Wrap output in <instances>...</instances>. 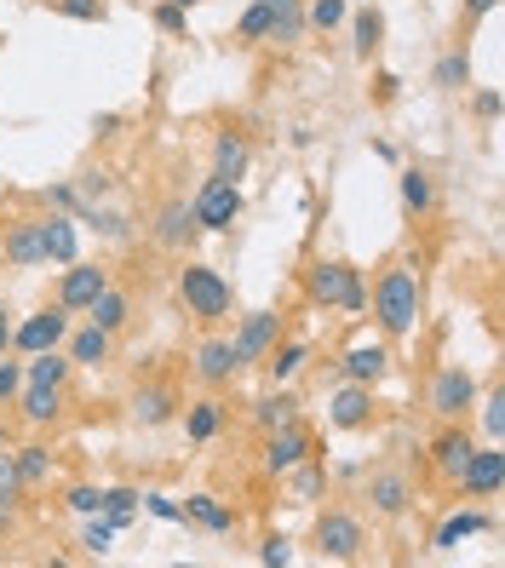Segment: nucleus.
<instances>
[{"mask_svg":"<svg viewBox=\"0 0 505 568\" xmlns=\"http://www.w3.org/2000/svg\"><path fill=\"white\" fill-rule=\"evenodd\" d=\"M12 459H18V483H23V494L52 483V448H47V443H23V448H12Z\"/></svg>","mask_w":505,"mask_h":568,"instance_id":"nucleus-29","label":"nucleus"},{"mask_svg":"<svg viewBox=\"0 0 505 568\" xmlns=\"http://www.w3.org/2000/svg\"><path fill=\"white\" fill-rule=\"evenodd\" d=\"M190 213H195L201 230H213V236H230L235 219L248 213V195H242V184H235V179L208 173V179H201V190L190 195Z\"/></svg>","mask_w":505,"mask_h":568,"instance_id":"nucleus-4","label":"nucleus"},{"mask_svg":"<svg viewBox=\"0 0 505 568\" xmlns=\"http://www.w3.org/2000/svg\"><path fill=\"white\" fill-rule=\"evenodd\" d=\"M287 477H293V499H299V506H311V499L322 494V483H327V471L316 465V454H311V459H299Z\"/></svg>","mask_w":505,"mask_h":568,"instance_id":"nucleus-39","label":"nucleus"},{"mask_svg":"<svg viewBox=\"0 0 505 568\" xmlns=\"http://www.w3.org/2000/svg\"><path fill=\"white\" fill-rule=\"evenodd\" d=\"M367 305H374V322L385 339H408L425 316V282L414 276V264H385L374 293H367Z\"/></svg>","mask_w":505,"mask_h":568,"instance_id":"nucleus-1","label":"nucleus"},{"mask_svg":"<svg viewBox=\"0 0 505 568\" xmlns=\"http://www.w3.org/2000/svg\"><path fill=\"white\" fill-rule=\"evenodd\" d=\"M63 506H70L75 517H92V511H98V488H92V483H75L70 494H63Z\"/></svg>","mask_w":505,"mask_h":568,"instance_id":"nucleus-50","label":"nucleus"},{"mask_svg":"<svg viewBox=\"0 0 505 568\" xmlns=\"http://www.w3.org/2000/svg\"><path fill=\"white\" fill-rule=\"evenodd\" d=\"M499 483H505V454H499V443L471 448V454H465V465L454 471L459 499H494V494H499Z\"/></svg>","mask_w":505,"mask_h":568,"instance_id":"nucleus-7","label":"nucleus"},{"mask_svg":"<svg viewBox=\"0 0 505 568\" xmlns=\"http://www.w3.org/2000/svg\"><path fill=\"white\" fill-rule=\"evenodd\" d=\"M396 92H402V81L396 75H380L374 81V104H396Z\"/></svg>","mask_w":505,"mask_h":568,"instance_id":"nucleus-55","label":"nucleus"},{"mask_svg":"<svg viewBox=\"0 0 505 568\" xmlns=\"http://www.w3.org/2000/svg\"><path fill=\"white\" fill-rule=\"evenodd\" d=\"M305 298L316 311H345V316H362L367 311V282L351 258H316L305 271Z\"/></svg>","mask_w":505,"mask_h":568,"instance_id":"nucleus-2","label":"nucleus"},{"mask_svg":"<svg viewBox=\"0 0 505 568\" xmlns=\"http://www.w3.org/2000/svg\"><path fill=\"white\" fill-rule=\"evenodd\" d=\"M150 236H155V247H166V253H184V247L201 236V224H195V213H190L184 195H166V202L155 207Z\"/></svg>","mask_w":505,"mask_h":568,"instance_id":"nucleus-10","label":"nucleus"},{"mask_svg":"<svg viewBox=\"0 0 505 568\" xmlns=\"http://www.w3.org/2000/svg\"><path fill=\"white\" fill-rule=\"evenodd\" d=\"M92 132H98V139H115V132H121V115L110 110V115H92Z\"/></svg>","mask_w":505,"mask_h":568,"instance_id":"nucleus-56","label":"nucleus"},{"mask_svg":"<svg viewBox=\"0 0 505 568\" xmlns=\"http://www.w3.org/2000/svg\"><path fill=\"white\" fill-rule=\"evenodd\" d=\"M0 448H12V425L7 419H0Z\"/></svg>","mask_w":505,"mask_h":568,"instance_id":"nucleus-58","label":"nucleus"},{"mask_svg":"<svg viewBox=\"0 0 505 568\" xmlns=\"http://www.w3.org/2000/svg\"><path fill=\"white\" fill-rule=\"evenodd\" d=\"M248 419H253L259 430H282V425H299V396H293L287 385H276L271 396H259V403L248 408Z\"/></svg>","mask_w":505,"mask_h":568,"instance_id":"nucleus-25","label":"nucleus"},{"mask_svg":"<svg viewBox=\"0 0 505 568\" xmlns=\"http://www.w3.org/2000/svg\"><path fill=\"white\" fill-rule=\"evenodd\" d=\"M327 425L333 430H367V425H374V385L345 379L340 390L327 396Z\"/></svg>","mask_w":505,"mask_h":568,"instance_id":"nucleus-12","label":"nucleus"},{"mask_svg":"<svg viewBox=\"0 0 505 568\" xmlns=\"http://www.w3.org/2000/svg\"><path fill=\"white\" fill-rule=\"evenodd\" d=\"M488 528H494V511H483V506H465V511H454V517L436 523L431 546H436V551H459L465 540H477V534H488Z\"/></svg>","mask_w":505,"mask_h":568,"instance_id":"nucleus-18","label":"nucleus"},{"mask_svg":"<svg viewBox=\"0 0 505 568\" xmlns=\"http://www.w3.org/2000/svg\"><path fill=\"white\" fill-rule=\"evenodd\" d=\"M391 374V351L385 345H351L340 356V379H356V385H380Z\"/></svg>","mask_w":505,"mask_h":568,"instance_id":"nucleus-21","label":"nucleus"},{"mask_svg":"<svg viewBox=\"0 0 505 568\" xmlns=\"http://www.w3.org/2000/svg\"><path fill=\"white\" fill-rule=\"evenodd\" d=\"M110 351H115V333H104V327H75L70 333V351H63V356H70L75 367H104L110 362Z\"/></svg>","mask_w":505,"mask_h":568,"instance_id":"nucleus-27","label":"nucleus"},{"mask_svg":"<svg viewBox=\"0 0 505 568\" xmlns=\"http://www.w3.org/2000/svg\"><path fill=\"white\" fill-rule=\"evenodd\" d=\"M18 517H23V494H0V540L18 534Z\"/></svg>","mask_w":505,"mask_h":568,"instance_id":"nucleus-49","label":"nucleus"},{"mask_svg":"<svg viewBox=\"0 0 505 568\" xmlns=\"http://www.w3.org/2000/svg\"><path fill=\"white\" fill-rule=\"evenodd\" d=\"M499 7V0H465V7H459V29H471V23H483L488 12Z\"/></svg>","mask_w":505,"mask_h":568,"instance_id":"nucleus-54","label":"nucleus"},{"mask_svg":"<svg viewBox=\"0 0 505 568\" xmlns=\"http://www.w3.org/2000/svg\"><path fill=\"white\" fill-rule=\"evenodd\" d=\"M139 506L155 523H184V499H173V494H139Z\"/></svg>","mask_w":505,"mask_h":568,"instance_id":"nucleus-46","label":"nucleus"},{"mask_svg":"<svg viewBox=\"0 0 505 568\" xmlns=\"http://www.w3.org/2000/svg\"><path fill=\"white\" fill-rule=\"evenodd\" d=\"M316 443H311V430L305 425H282V430H264V471L271 477H287L299 459H311Z\"/></svg>","mask_w":505,"mask_h":568,"instance_id":"nucleus-13","label":"nucleus"},{"mask_svg":"<svg viewBox=\"0 0 505 568\" xmlns=\"http://www.w3.org/2000/svg\"><path fill=\"white\" fill-rule=\"evenodd\" d=\"M18 414H23V425H58L63 419V385H29L23 379Z\"/></svg>","mask_w":505,"mask_h":568,"instance_id":"nucleus-24","label":"nucleus"},{"mask_svg":"<svg viewBox=\"0 0 505 568\" xmlns=\"http://www.w3.org/2000/svg\"><path fill=\"white\" fill-rule=\"evenodd\" d=\"M12 351V311H7V298H0V356Z\"/></svg>","mask_w":505,"mask_h":568,"instance_id":"nucleus-57","label":"nucleus"},{"mask_svg":"<svg viewBox=\"0 0 505 568\" xmlns=\"http://www.w3.org/2000/svg\"><path fill=\"white\" fill-rule=\"evenodd\" d=\"M104 7H110V0H104Z\"/></svg>","mask_w":505,"mask_h":568,"instance_id":"nucleus-61","label":"nucleus"},{"mask_svg":"<svg viewBox=\"0 0 505 568\" xmlns=\"http://www.w3.org/2000/svg\"><path fill=\"white\" fill-rule=\"evenodd\" d=\"M0 258H7L12 271H36V264H47L41 219H12V224H7V236H0Z\"/></svg>","mask_w":505,"mask_h":568,"instance_id":"nucleus-16","label":"nucleus"},{"mask_svg":"<svg viewBox=\"0 0 505 568\" xmlns=\"http://www.w3.org/2000/svg\"><path fill=\"white\" fill-rule=\"evenodd\" d=\"M259 562L264 568H287L293 562V540H287V534H264V540H259Z\"/></svg>","mask_w":505,"mask_h":568,"instance_id":"nucleus-47","label":"nucleus"},{"mask_svg":"<svg viewBox=\"0 0 505 568\" xmlns=\"http://www.w3.org/2000/svg\"><path fill=\"white\" fill-rule=\"evenodd\" d=\"M23 390V362H0V403H12Z\"/></svg>","mask_w":505,"mask_h":568,"instance_id":"nucleus-52","label":"nucleus"},{"mask_svg":"<svg viewBox=\"0 0 505 568\" xmlns=\"http://www.w3.org/2000/svg\"><path fill=\"white\" fill-rule=\"evenodd\" d=\"M436 92H465L471 87V58H465V47H454V52H443L436 58Z\"/></svg>","mask_w":505,"mask_h":568,"instance_id":"nucleus-36","label":"nucleus"},{"mask_svg":"<svg viewBox=\"0 0 505 568\" xmlns=\"http://www.w3.org/2000/svg\"><path fill=\"white\" fill-rule=\"evenodd\" d=\"M63 339H70V311H63V305H41L36 316L12 322V351H23V356L58 351Z\"/></svg>","mask_w":505,"mask_h":568,"instance_id":"nucleus-8","label":"nucleus"},{"mask_svg":"<svg viewBox=\"0 0 505 568\" xmlns=\"http://www.w3.org/2000/svg\"><path fill=\"white\" fill-rule=\"evenodd\" d=\"M311 546L327 557V562H356L367 551V528L356 511H322L316 528H311Z\"/></svg>","mask_w":505,"mask_h":568,"instance_id":"nucleus-5","label":"nucleus"},{"mask_svg":"<svg viewBox=\"0 0 505 568\" xmlns=\"http://www.w3.org/2000/svg\"><path fill=\"white\" fill-rule=\"evenodd\" d=\"M41 202H47L52 213H70L75 224H81V219L92 213V202H87V195H81V190H75L70 179H63V184H47V190H41Z\"/></svg>","mask_w":505,"mask_h":568,"instance_id":"nucleus-38","label":"nucleus"},{"mask_svg":"<svg viewBox=\"0 0 505 568\" xmlns=\"http://www.w3.org/2000/svg\"><path fill=\"white\" fill-rule=\"evenodd\" d=\"M179 298L201 327H219L235 311V287L224 282V271H213V264H201V258H190L179 271Z\"/></svg>","mask_w":505,"mask_h":568,"instance_id":"nucleus-3","label":"nucleus"},{"mask_svg":"<svg viewBox=\"0 0 505 568\" xmlns=\"http://www.w3.org/2000/svg\"><path fill=\"white\" fill-rule=\"evenodd\" d=\"M345 18H351V0H305V23L322 29V36H333Z\"/></svg>","mask_w":505,"mask_h":568,"instance_id":"nucleus-40","label":"nucleus"},{"mask_svg":"<svg viewBox=\"0 0 505 568\" xmlns=\"http://www.w3.org/2000/svg\"><path fill=\"white\" fill-rule=\"evenodd\" d=\"M150 23L161 29V36H173V41H184V36H190V12H184V7H173V0H155V7H150Z\"/></svg>","mask_w":505,"mask_h":568,"instance_id":"nucleus-42","label":"nucleus"},{"mask_svg":"<svg viewBox=\"0 0 505 568\" xmlns=\"http://www.w3.org/2000/svg\"><path fill=\"white\" fill-rule=\"evenodd\" d=\"M110 546H115V523L92 511L87 528H81V551H87V557H110Z\"/></svg>","mask_w":505,"mask_h":568,"instance_id":"nucleus-41","label":"nucleus"},{"mask_svg":"<svg viewBox=\"0 0 505 568\" xmlns=\"http://www.w3.org/2000/svg\"><path fill=\"white\" fill-rule=\"evenodd\" d=\"M367 506H374V517H385V523H402L414 511V483H408V471H374L367 477Z\"/></svg>","mask_w":505,"mask_h":568,"instance_id":"nucleus-14","label":"nucleus"},{"mask_svg":"<svg viewBox=\"0 0 505 568\" xmlns=\"http://www.w3.org/2000/svg\"><path fill=\"white\" fill-rule=\"evenodd\" d=\"M471 408H477V374L471 367H443L431 379V414L436 419H471Z\"/></svg>","mask_w":505,"mask_h":568,"instance_id":"nucleus-9","label":"nucleus"},{"mask_svg":"<svg viewBox=\"0 0 505 568\" xmlns=\"http://www.w3.org/2000/svg\"><path fill=\"white\" fill-rule=\"evenodd\" d=\"M184 523L208 528V534H230V528H235V511L219 506L213 494H190V499H184Z\"/></svg>","mask_w":505,"mask_h":568,"instance_id":"nucleus-31","label":"nucleus"},{"mask_svg":"<svg viewBox=\"0 0 505 568\" xmlns=\"http://www.w3.org/2000/svg\"><path fill=\"white\" fill-rule=\"evenodd\" d=\"M75 190H81V195H87V202H104V195H110V190H115V179H110V173H104V166H87V173H81V179H75Z\"/></svg>","mask_w":505,"mask_h":568,"instance_id":"nucleus-48","label":"nucleus"},{"mask_svg":"<svg viewBox=\"0 0 505 568\" xmlns=\"http://www.w3.org/2000/svg\"><path fill=\"white\" fill-rule=\"evenodd\" d=\"M0 494H23V483H18V459H12V448H0Z\"/></svg>","mask_w":505,"mask_h":568,"instance_id":"nucleus-53","label":"nucleus"},{"mask_svg":"<svg viewBox=\"0 0 505 568\" xmlns=\"http://www.w3.org/2000/svg\"><path fill=\"white\" fill-rule=\"evenodd\" d=\"M345 23H351V52H356L362 63H374V52L385 47V12H380V7H362V12H351Z\"/></svg>","mask_w":505,"mask_h":568,"instance_id":"nucleus-26","label":"nucleus"},{"mask_svg":"<svg viewBox=\"0 0 505 568\" xmlns=\"http://www.w3.org/2000/svg\"><path fill=\"white\" fill-rule=\"evenodd\" d=\"M127 414H132V425L161 430V425L179 419V390L173 385H139V390L127 396Z\"/></svg>","mask_w":505,"mask_h":568,"instance_id":"nucleus-15","label":"nucleus"},{"mask_svg":"<svg viewBox=\"0 0 505 568\" xmlns=\"http://www.w3.org/2000/svg\"><path fill=\"white\" fill-rule=\"evenodd\" d=\"M173 7H184V12H190V7H201V0H173Z\"/></svg>","mask_w":505,"mask_h":568,"instance_id":"nucleus-60","label":"nucleus"},{"mask_svg":"<svg viewBox=\"0 0 505 568\" xmlns=\"http://www.w3.org/2000/svg\"><path fill=\"white\" fill-rule=\"evenodd\" d=\"M184 430H190V443H213L219 430H224V403L219 396H201V403L184 408Z\"/></svg>","mask_w":505,"mask_h":568,"instance_id":"nucleus-33","label":"nucleus"},{"mask_svg":"<svg viewBox=\"0 0 505 568\" xmlns=\"http://www.w3.org/2000/svg\"><path fill=\"white\" fill-rule=\"evenodd\" d=\"M87 316H92V327H104V333H121V327L132 322V298H127V293H121V287L110 282L104 293L92 298V311H87Z\"/></svg>","mask_w":505,"mask_h":568,"instance_id":"nucleus-30","label":"nucleus"},{"mask_svg":"<svg viewBox=\"0 0 505 568\" xmlns=\"http://www.w3.org/2000/svg\"><path fill=\"white\" fill-rule=\"evenodd\" d=\"M264 7H276V12H282V7H305V0H264Z\"/></svg>","mask_w":505,"mask_h":568,"instance_id":"nucleus-59","label":"nucleus"},{"mask_svg":"<svg viewBox=\"0 0 505 568\" xmlns=\"http://www.w3.org/2000/svg\"><path fill=\"white\" fill-rule=\"evenodd\" d=\"M305 362H311V345L305 339H276L271 345V356H264V374H271V385H287V379H299L305 374Z\"/></svg>","mask_w":505,"mask_h":568,"instance_id":"nucleus-28","label":"nucleus"},{"mask_svg":"<svg viewBox=\"0 0 505 568\" xmlns=\"http://www.w3.org/2000/svg\"><path fill=\"white\" fill-rule=\"evenodd\" d=\"M81 224H92L98 236H104V242H115V247H127V242H132V219H127L121 207H98V202H92V213H87Z\"/></svg>","mask_w":505,"mask_h":568,"instance_id":"nucleus-37","label":"nucleus"},{"mask_svg":"<svg viewBox=\"0 0 505 568\" xmlns=\"http://www.w3.org/2000/svg\"><path fill=\"white\" fill-rule=\"evenodd\" d=\"M110 287V271H104V264H70V271H63V282H58V305L63 311H70V316H87L92 311V298L98 293H104Z\"/></svg>","mask_w":505,"mask_h":568,"instance_id":"nucleus-11","label":"nucleus"},{"mask_svg":"<svg viewBox=\"0 0 505 568\" xmlns=\"http://www.w3.org/2000/svg\"><path fill=\"white\" fill-rule=\"evenodd\" d=\"M47 7H52L58 18H70V23H104V18H110L104 0H47Z\"/></svg>","mask_w":505,"mask_h":568,"instance_id":"nucleus-44","label":"nucleus"},{"mask_svg":"<svg viewBox=\"0 0 505 568\" xmlns=\"http://www.w3.org/2000/svg\"><path fill=\"white\" fill-rule=\"evenodd\" d=\"M477 408H483V414H477V419H483V437H488V443H505V390L494 385Z\"/></svg>","mask_w":505,"mask_h":568,"instance_id":"nucleus-43","label":"nucleus"},{"mask_svg":"<svg viewBox=\"0 0 505 568\" xmlns=\"http://www.w3.org/2000/svg\"><path fill=\"white\" fill-rule=\"evenodd\" d=\"M305 29H311V23H305V7H282L276 23H271V41H276V47H299V36H305Z\"/></svg>","mask_w":505,"mask_h":568,"instance_id":"nucleus-45","label":"nucleus"},{"mask_svg":"<svg viewBox=\"0 0 505 568\" xmlns=\"http://www.w3.org/2000/svg\"><path fill=\"white\" fill-rule=\"evenodd\" d=\"M41 247H47L52 264H75V253H81L75 219H70V213H47V219H41Z\"/></svg>","mask_w":505,"mask_h":568,"instance_id":"nucleus-22","label":"nucleus"},{"mask_svg":"<svg viewBox=\"0 0 505 568\" xmlns=\"http://www.w3.org/2000/svg\"><path fill=\"white\" fill-rule=\"evenodd\" d=\"M70 374H75V362L58 356V351H36V356H29V367H23L29 385H70Z\"/></svg>","mask_w":505,"mask_h":568,"instance_id":"nucleus-34","label":"nucleus"},{"mask_svg":"<svg viewBox=\"0 0 505 568\" xmlns=\"http://www.w3.org/2000/svg\"><path fill=\"white\" fill-rule=\"evenodd\" d=\"M248 166H253V144H248V132H213V173L242 184V179H248Z\"/></svg>","mask_w":505,"mask_h":568,"instance_id":"nucleus-20","label":"nucleus"},{"mask_svg":"<svg viewBox=\"0 0 505 568\" xmlns=\"http://www.w3.org/2000/svg\"><path fill=\"white\" fill-rule=\"evenodd\" d=\"M402 213L408 219H431L436 213V202H443V195H436V179L425 173V166H402Z\"/></svg>","mask_w":505,"mask_h":568,"instance_id":"nucleus-23","label":"nucleus"},{"mask_svg":"<svg viewBox=\"0 0 505 568\" xmlns=\"http://www.w3.org/2000/svg\"><path fill=\"white\" fill-rule=\"evenodd\" d=\"M271 23H276V7H264V0H248V12L235 18L230 41H235V47H259V41H271Z\"/></svg>","mask_w":505,"mask_h":568,"instance_id":"nucleus-32","label":"nucleus"},{"mask_svg":"<svg viewBox=\"0 0 505 568\" xmlns=\"http://www.w3.org/2000/svg\"><path fill=\"white\" fill-rule=\"evenodd\" d=\"M98 517H110L115 534L139 517V488H98Z\"/></svg>","mask_w":505,"mask_h":568,"instance_id":"nucleus-35","label":"nucleus"},{"mask_svg":"<svg viewBox=\"0 0 505 568\" xmlns=\"http://www.w3.org/2000/svg\"><path fill=\"white\" fill-rule=\"evenodd\" d=\"M190 367H195V379L201 385H230L235 374H242V367H235V351H230V339H201L195 345V356H190Z\"/></svg>","mask_w":505,"mask_h":568,"instance_id":"nucleus-19","label":"nucleus"},{"mask_svg":"<svg viewBox=\"0 0 505 568\" xmlns=\"http://www.w3.org/2000/svg\"><path fill=\"white\" fill-rule=\"evenodd\" d=\"M471 115H477V121H499V92H494V87L471 92Z\"/></svg>","mask_w":505,"mask_h":568,"instance_id":"nucleus-51","label":"nucleus"},{"mask_svg":"<svg viewBox=\"0 0 505 568\" xmlns=\"http://www.w3.org/2000/svg\"><path fill=\"white\" fill-rule=\"evenodd\" d=\"M477 448V437H471V425L465 419H443V430H436V443H431V465L454 483V471L465 465V454Z\"/></svg>","mask_w":505,"mask_h":568,"instance_id":"nucleus-17","label":"nucleus"},{"mask_svg":"<svg viewBox=\"0 0 505 568\" xmlns=\"http://www.w3.org/2000/svg\"><path fill=\"white\" fill-rule=\"evenodd\" d=\"M282 327H287V316H282V311H253V316H242V327L230 333L235 367H259L264 356H271V345L282 339Z\"/></svg>","mask_w":505,"mask_h":568,"instance_id":"nucleus-6","label":"nucleus"}]
</instances>
